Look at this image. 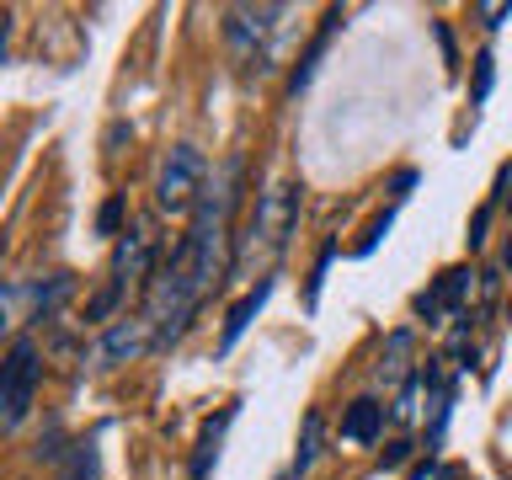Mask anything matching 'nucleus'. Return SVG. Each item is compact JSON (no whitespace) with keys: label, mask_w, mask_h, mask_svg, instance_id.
<instances>
[{"label":"nucleus","mask_w":512,"mask_h":480,"mask_svg":"<svg viewBox=\"0 0 512 480\" xmlns=\"http://www.w3.org/2000/svg\"><path fill=\"white\" fill-rule=\"evenodd\" d=\"M155 256H160V235H155V219H134L128 230L118 235V251H112V272H107V288L86 304V320L91 326H112L118 304L134 294L139 283L155 278Z\"/></svg>","instance_id":"nucleus-1"},{"label":"nucleus","mask_w":512,"mask_h":480,"mask_svg":"<svg viewBox=\"0 0 512 480\" xmlns=\"http://www.w3.org/2000/svg\"><path fill=\"white\" fill-rule=\"evenodd\" d=\"M288 6H230L224 11V43L240 64V75H267L278 70V32Z\"/></svg>","instance_id":"nucleus-2"},{"label":"nucleus","mask_w":512,"mask_h":480,"mask_svg":"<svg viewBox=\"0 0 512 480\" xmlns=\"http://www.w3.org/2000/svg\"><path fill=\"white\" fill-rule=\"evenodd\" d=\"M294 230H299V187H294V182H272L262 198H256L246 246L235 251V272H246V262H251L256 251H262V256H278Z\"/></svg>","instance_id":"nucleus-3"},{"label":"nucleus","mask_w":512,"mask_h":480,"mask_svg":"<svg viewBox=\"0 0 512 480\" xmlns=\"http://www.w3.org/2000/svg\"><path fill=\"white\" fill-rule=\"evenodd\" d=\"M38 379H43L38 342H32V336H16L11 352L0 358V432H16V427H22L27 416H32Z\"/></svg>","instance_id":"nucleus-4"},{"label":"nucleus","mask_w":512,"mask_h":480,"mask_svg":"<svg viewBox=\"0 0 512 480\" xmlns=\"http://www.w3.org/2000/svg\"><path fill=\"white\" fill-rule=\"evenodd\" d=\"M208 192V160L192 150V144H176V150L160 160V176H155V203L160 214H192Z\"/></svg>","instance_id":"nucleus-5"},{"label":"nucleus","mask_w":512,"mask_h":480,"mask_svg":"<svg viewBox=\"0 0 512 480\" xmlns=\"http://www.w3.org/2000/svg\"><path fill=\"white\" fill-rule=\"evenodd\" d=\"M70 294V278L64 272H54V278H6L0 283V336L16 331L22 320H43L54 304Z\"/></svg>","instance_id":"nucleus-6"},{"label":"nucleus","mask_w":512,"mask_h":480,"mask_svg":"<svg viewBox=\"0 0 512 480\" xmlns=\"http://www.w3.org/2000/svg\"><path fill=\"white\" fill-rule=\"evenodd\" d=\"M470 294H475V272H470V267H448L443 278H438V288L416 299V315H422L427 326L459 320V315H464V299H470Z\"/></svg>","instance_id":"nucleus-7"},{"label":"nucleus","mask_w":512,"mask_h":480,"mask_svg":"<svg viewBox=\"0 0 512 480\" xmlns=\"http://www.w3.org/2000/svg\"><path fill=\"white\" fill-rule=\"evenodd\" d=\"M144 347H155L150 320H144V315H123V320H112V326L102 331V342H96V363H102V368H123V363H134Z\"/></svg>","instance_id":"nucleus-8"},{"label":"nucleus","mask_w":512,"mask_h":480,"mask_svg":"<svg viewBox=\"0 0 512 480\" xmlns=\"http://www.w3.org/2000/svg\"><path fill=\"white\" fill-rule=\"evenodd\" d=\"M272 288H278V278H272V272H267V278H256V283L246 288V294L235 299V310L224 315V336H219V352H230V347L240 342V336L251 331V320L262 315V304L272 299Z\"/></svg>","instance_id":"nucleus-9"},{"label":"nucleus","mask_w":512,"mask_h":480,"mask_svg":"<svg viewBox=\"0 0 512 480\" xmlns=\"http://www.w3.org/2000/svg\"><path fill=\"white\" fill-rule=\"evenodd\" d=\"M411 352H416L411 331H390V336H384V352H379V384H384V390H400V384L416 379Z\"/></svg>","instance_id":"nucleus-10"},{"label":"nucleus","mask_w":512,"mask_h":480,"mask_svg":"<svg viewBox=\"0 0 512 480\" xmlns=\"http://www.w3.org/2000/svg\"><path fill=\"white\" fill-rule=\"evenodd\" d=\"M384 416H390V411H384L374 395L352 400L347 416H342V443H358V448H363V443H374L379 432H384Z\"/></svg>","instance_id":"nucleus-11"},{"label":"nucleus","mask_w":512,"mask_h":480,"mask_svg":"<svg viewBox=\"0 0 512 480\" xmlns=\"http://www.w3.org/2000/svg\"><path fill=\"white\" fill-rule=\"evenodd\" d=\"M230 422H235V406H224L214 422L203 427V438H198V448H192V480H208L214 475V464H219V448H224V432H230Z\"/></svg>","instance_id":"nucleus-12"},{"label":"nucleus","mask_w":512,"mask_h":480,"mask_svg":"<svg viewBox=\"0 0 512 480\" xmlns=\"http://www.w3.org/2000/svg\"><path fill=\"white\" fill-rule=\"evenodd\" d=\"M336 27H342V11H326V22H320V32L310 38V48H304V59L294 64V80H288V91H304V86H310V75H315L320 54H326V43L336 38Z\"/></svg>","instance_id":"nucleus-13"},{"label":"nucleus","mask_w":512,"mask_h":480,"mask_svg":"<svg viewBox=\"0 0 512 480\" xmlns=\"http://www.w3.org/2000/svg\"><path fill=\"white\" fill-rule=\"evenodd\" d=\"M320 438H326V416L310 411V416H304V432H299V454H294V464H288L283 480H304V475H310V464L320 459Z\"/></svg>","instance_id":"nucleus-14"},{"label":"nucleus","mask_w":512,"mask_h":480,"mask_svg":"<svg viewBox=\"0 0 512 480\" xmlns=\"http://www.w3.org/2000/svg\"><path fill=\"white\" fill-rule=\"evenodd\" d=\"M470 16H475L486 32H502V27L512 22V6H507V0H480V6H470Z\"/></svg>","instance_id":"nucleus-15"},{"label":"nucleus","mask_w":512,"mask_h":480,"mask_svg":"<svg viewBox=\"0 0 512 480\" xmlns=\"http://www.w3.org/2000/svg\"><path fill=\"white\" fill-rule=\"evenodd\" d=\"M491 86H496V54L491 48H480V59H475V91H470V102L480 107L491 96Z\"/></svg>","instance_id":"nucleus-16"},{"label":"nucleus","mask_w":512,"mask_h":480,"mask_svg":"<svg viewBox=\"0 0 512 480\" xmlns=\"http://www.w3.org/2000/svg\"><path fill=\"white\" fill-rule=\"evenodd\" d=\"M118 224H123V198H107L102 214H96V230H102V235H123Z\"/></svg>","instance_id":"nucleus-17"},{"label":"nucleus","mask_w":512,"mask_h":480,"mask_svg":"<svg viewBox=\"0 0 512 480\" xmlns=\"http://www.w3.org/2000/svg\"><path fill=\"white\" fill-rule=\"evenodd\" d=\"M491 214H496V203H480V214H475V224H470V251H480V240H486Z\"/></svg>","instance_id":"nucleus-18"},{"label":"nucleus","mask_w":512,"mask_h":480,"mask_svg":"<svg viewBox=\"0 0 512 480\" xmlns=\"http://www.w3.org/2000/svg\"><path fill=\"white\" fill-rule=\"evenodd\" d=\"M6 38H11V11H0V59H6Z\"/></svg>","instance_id":"nucleus-19"}]
</instances>
